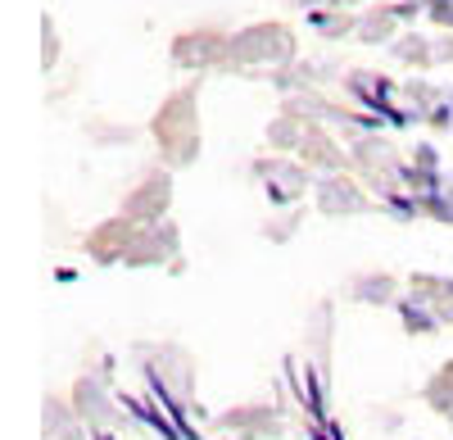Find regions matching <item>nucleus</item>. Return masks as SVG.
I'll use <instances>...</instances> for the list:
<instances>
[]
</instances>
